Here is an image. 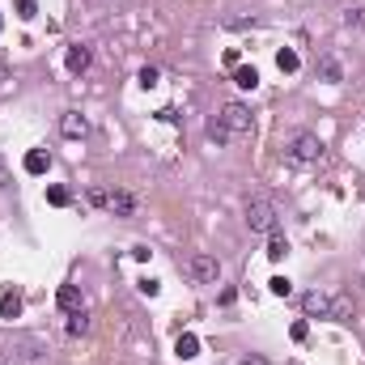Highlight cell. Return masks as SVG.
I'll return each instance as SVG.
<instances>
[{
	"label": "cell",
	"instance_id": "cell-23",
	"mask_svg": "<svg viewBox=\"0 0 365 365\" xmlns=\"http://www.w3.org/2000/svg\"><path fill=\"white\" fill-rule=\"evenodd\" d=\"M234 365H268V357H259V352H242Z\"/></svg>",
	"mask_w": 365,
	"mask_h": 365
},
{
	"label": "cell",
	"instance_id": "cell-16",
	"mask_svg": "<svg viewBox=\"0 0 365 365\" xmlns=\"http://www.w3.org/2000/svg\"><path fill=\"white\" fill-rule=\"evenodd\" d=\"M276 68H281V73H297V68H301V60H297L293 47H281V51H276Z\"/></svg>",
	"mask_w": 365,
	"mask_h": 365
},
{
	"label": "cell",
	"instance_id": "cell-21",
	"mask_svg": "<svg viewBox=\"0 0 365 365\" xmlns=\"http://www.w3.org/2000/svg\"><path fill=\"white\" fill-rule=\"evenodd\" d=\"M85 200H89L94 208H107V204H111V191H102V187H89V195H85Z\"/></svg>",
	"mask_w": 365,
	"mask_h": 365
},
{
	"label": "cell",
	"instance_id": "cell-25",
	"mask_svg": "<svg viewBox=\"0 0 365 365\" xmlns=\"http://www.w3.org/2000/svg\"><path fill=\"white\" fill-rule=\"evenodd\" d=\"M140 85H144V89L158 85V68H140Z\"/></svg>",
	"mask_w": 365,
	"mask_h": 365
},
{
	"label": "cell",
	"instance_id": "cell-13",
	"mask_svg": "<svg viewBox=\"0 0 365 365\" xmlns=\"http://www.w3.org/2000/svg\"><path fill=\"white\" fill-rule=\"evenodd\" d=\"M47 166H51V158L43 149H30L26 153V174H47Z\"/></svg>",
	"mask_w": 365,
	"mask_h": 365
},
{
	"label": "cell",
	"instance_id": "cell-3",
	"mask_svg": "<svg viewBox=\"0 0 365 365\" xmlns=\"http://www.w3.org/2000/svg\"><path fill=\"white\" fill-rule=\"evenodd\" d=\"M246 225H251L255 234H272V230H276V208H272V200H264V195L246 200Z\"/></svg>",
	"mask_w": 365,
	"mask_h": 365
},
{
	"label": "cell",
	"instance_id": "cell-10",
	"mask_svg": "<svg viewBox=\"0 0 365 365\" xmlns=\"http://www.w3.org/2000/svg\"><path fill=\"white\" fill-rule=\"evenodd\" d=\"M17 315H22V293L17 289H5V293H0V319L13 323Z\"/></svg>",
	"mask_w": 365,
	"mask_h": 365
},
{
	"label": "cell",
	"instance_id": "cell-20",
	"mask_svg": "<svg viewBox=\"0 0 365 365\" xmlns=\"http://www.w3.org/2000/svg\"><path fill=\"white\" fill-rule=\"evenodd\" d=\"M47 200L56 204V208H64V204H68L73 195H68V187H47Z\"/></svg>",
	"mask_w": 365,
	"mask_h": 365
},
{
	"label": "cell",
	"instance_id": "cell-12",
	"mask_svg": "<svg viewBox=\"0 0 365 365\" xmlns=\"http://www.w3.org/2000/svg\"><path fill=\"white\" fill-rule=\"evenodd\" d=\"M319 77H323L327 85H340V77H344V73H340V60H336V56H323V60H319Z\"/></svg>",
	"mask_w": 365,
	"mask_h": 365
},
{
	"label": "cell",
	"instance_id": "cell-11",
	"mask_svg": "<svg viewBox=\"0 0 365 365\" xmlns=\"http://www.w3.org/2000/svg\"><path fill=\"white\" fill-rule=\"evenodd\" d=\"M264 255L272 259V264H281V259L289 255V238H285L281 230H272V234H268V251H264Z\"/></svg>",
	"mask_w": 365,
	"mask_h": 365
},
{
	"label": "cell",
	"instance_id": "cell-24",
	"mask_svg": "<svg viewBox=\"0 0 365 365\" xmlns=\"http://www.w3.org/2000/svg\"><path fill=\"white\" fill-rule=\"evenodd\" d=\"M344 26H365V9H348L344 13Z\"/></svg>",
	"mask_w": 365,
	"mask_h": 365
},
{
	"label": "cell",
	"instance_id": "cell-4",
	"mask_svg": "<svg viewBox=\"0 0 365 365\" xmlns=\"http://www.w3.org/2000/svg\"><path fill=\"white\" fill-rule=\"evenodd\" d=\"M187 276L191 281H200V285H217V276H221V259L217 255H191L187 259Z\"/></svg>",
	"mask_w": 365,
	"mask_h": 365
},
{
	"label": "cell",
	"instance_id": "cell-22",
	"mask_svg": "<svg viewBox=\"0 0 365 365\" xmlns=\"http://www.w3.org/2000/svg\"><path fill=\"white\" fill-rule=\"evenodd\" d=\"M17 17H22V22L38 17V5H34V0H17Z\"/></svg>",
	"mask_w": 365,
	"mask_h": 365
},
{
	"label": "cell",
	"instance_id": "cell-6",
	"mask_svg": "<svg viewBox=\"0 0 365 365\" xmlns=\"http://www.w3.org/2000/svg\"><path fill=\"white\" fill-rule=\"evenodd\" d=\"M60 132H64L68 140H81V136L89 132V119H85L81 111H64V115H60Z\"/></svg>",
	"mask_w": 365,
	"mask_h": 365
},
{
	"label": "cell",
	"instance_id": "cell-9",
	"mask_svg": "<svg viewBox=\"0 0 365 365\" xmlns=\"http://www.w3.org/2000/svg\"><path fill=\"white\" fill-rule=\"evenodd\" d=\"M107 208H111L115 217H132V213H136V195H132V191H111V204H107Z\"/></svg>",
	"mask_w": 365,
	"mask_h": 365
},
{
	"label": "cell",
	"instance_id": "cell-26",
	"mask_svg": "<svg viewBox=\"0 0 365 365\" xmlns=\"http://www.w3.org/2000/svg\"><path fill=\"white\" fill-rule=\"evenodd\" d=\"M158 289H162V285L153 281V276H149V281H140V293H144V297H158Z\"/></svg>",
	"mask_w": 365,
	"mask_h": 365
},
{
	"label": "cell",
	"instance_id": "cell-1",
	"mask_svg": "<svg viewBox=\"0 0 365 365\" xmlns=\"http://www.w3.org/2000/svg\"><path fill=\"white\" fill-rule=\"evenodd\" d=\"M242 136H251V111L242 107V102H225V107L208 119V140L213 144H234Z\"/></svg>",
	"mask_w": 365,
	"mask_h": 365
},
{
	"label": "cell",
	"instance_id": "cell-17",
	"mask_svg": "<svg viewBox=\"0 0 365 365\" xmlns=\"http://www.w3.org/2000/svg\"><path fill=\"white\" fill-rule=\"evenodd\" d=\"M332 319H352V297L348 293H336L332 297Z\"/></svg>",
	"mask_w": 365,
	"mask_h": 365
},
{
	"label": "cell",
	"instance_id": "cell-2",
	"mask_svg": "<svg viewBox=\"0 0 365 365\" xmlns=\"http://www.w3.org/2000/svg\"><path fill=\"white\" fill-rule=\"evenodd\" d=\"M323 158V140L315 132H297L289 144H285V162L289 166H315Z\"/></svg>",
	"mask_w": 365,
	"mask_h": 365
},
{
	"label": "cell",
	"instance_id": "cell-18",
	"mask_svg": "<svg viewBox=\"0 0 365 365\" xmlns=\"http://www.w3.org/2000/svg\"><path fill=\"white\" fill-rule=\"evenodd\" d=\"M85 332H89V315H85V310L68 315V336H85Z\"/></svg>",
	"mask_w": 365,
	"mask_h": 365
},
{
	"label": "cell",
	"instance_id": "cell-14",
	"mask_svg": "<svg viewBox=\"0 0 365 365\" xmlns=\"http://www.w3.org/2000/svg\"><path fill=\"white\" fill-rule=\"evenodd\" d=\"M234 85H238V89H255V85H259V73H255L251 64H238V68H234Z\"/></svg>",
	"mask_w": 365,
	"mask_h": 365
},
{
	"label": "cell",
	"instance_id": "cell-8",
	"mask_svg": "<svg viewBox=\"0 0 365 365\" xmlns=\"http://www.w3.org/2000/svg\"><path fill=\"white\" fill-rule=\"evenodd\" d=\"M56 301H60L64 315H77V310H85V306H81V289H77V285H60Z\"/></svg>",
	"mask_w": 365,
	"mask_h": 365
},
{
	"label": "cell",
	"instance_id": "cell-15",
	"mask_svg": "<svg viewBox=\"0 0 365 365\" xmlns=\"http://www.w3.org/2000/svg\"><path fill=\"white\" fill-rule=\"evenodd\" d=\"M174 352H179V357H183V361H191V357H195V352H200V340H195V336H191V332H183V336H179V340H174Z\"/></svg>",
	"mask_w": 365,
	"mask_h": 365
},
{
	"label": "cell",
	"instance_id": "cell-5",
	"mask_svg": "<svg viewBox=\"0 0 365 365\" xmlns=\"http://www.w3.org/2000/svg\"><path fill=\"white\" fill-rule=\"evenodd\" d=\"M301 310H306V319H327V315H332V297L315 289V293L301 297Z\"/></svg>",
	"mask_w": 365,
	"mask_h": 365
},
{
	"label": "cell",
	"instance_id": "cell-7",
	"mask_svg": "<svg viewBox=\"0 0 365 365\" xmlns=\"http://www.w3.org/2000/svg\"><path fill=\"white\" fill-rule=\"evenodd\" d=\"M89 60H94V51H89L85 43H73V47H68V56H64L68 73H85V68H89Z\"/></svg>",
	"mask_w": 365,
	"mask_h": 365
},
{
	"label": "cell",
	"instance_id": "cell-29",
	"mask_svg": "<svg viewBox=\"0 0 365 365\" xmlns=\"http://www.w3.org/2000/svg\"><path fill=\"white\" fill-rule=\"evenodd\" d=\"M361 285H365V281H361Z\"/></svg>",
	"mask_w": 365,
	"mask_h": 365
},
{
	"label": "cell",
	"instance_id": "cell-27",
	"mask_svg": "<svg viewBox=\"0 0 365 365\" xmlns=\"http://www.w3.org/2000/svg\"><path fill=\"white\" fill-rule=\"evenodd\" d=\"M5 81H9V64L0 60V89H5Z\"/></svg>",
	"mask_w": 365,
	"mask_h": 365
},
{
	"label": "cell",
	"instance_id": "cell-28",
	"mask_svg": "<svg viewBox=\"0 0 365 365\" xmlns=\"http://www.w3.org/2000/svg\"><path fill=\"white\" fill-rule=\"evenodd\" d=\"M0 30H5V17H0Z\"/></svg>",
	"mask_w": 365,
	"mask_h": 365
},
{
	"label": "cell",
	"instance_id": "cell-19",
	"mask_svg": "<svg viewBox=\"0 0 365 365\" xmlns=\"http://www.w3.org/2000/svg\"><path fill=\"white\" fill-rule=\"evenodd\" d=\"M268 289H272L276 297H289V293H293V281H289V276H272V281H268Z\"/></svg>",
	"mask_w": 365,
	"mask_h": 365
}]
</instances>
